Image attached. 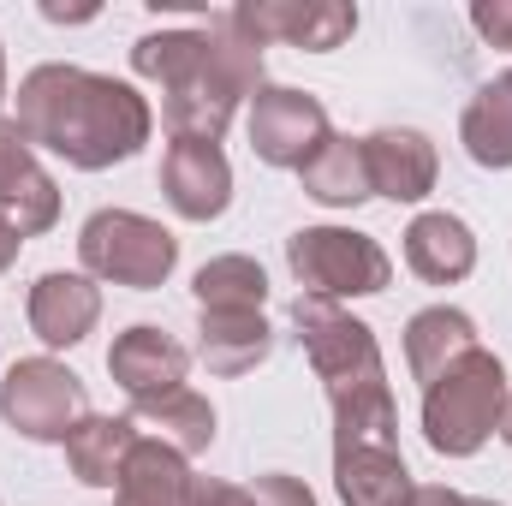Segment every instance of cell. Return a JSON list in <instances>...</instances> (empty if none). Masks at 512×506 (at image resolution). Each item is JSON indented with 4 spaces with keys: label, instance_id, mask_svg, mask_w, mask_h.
Here are the masks:
<instances>
[{
    "label": "cell",
    "instance_id": "6da1fadb",
    "mask_svg": "<svg viewBox=\"0 0 512 506\" xmlns=\"http://www.w3.org/2000/svg\"><path fill=\"white\" fill-rule=\"evenodd\" d=\"M131 72L161 84V126L173 143H221L239 102L262 90V42L233 24V12H221L203 30L137 36Z\"/></svg>",
    "mask_w": 512,
    "mask_h": 506
},
{
    "label": "cell",
    "instance_id": "7a4b0ae2",
    "mask_svg": "<svg viewBox=\"0 0 512 506\" xmlns=\"http://www.w3.org/2000/svg\"><path fill=\"white\" fill-rule=\"evenodd\" d=\"M12 120L30 137V149H48L78 173H108L155 137L149 96H137L126 78L84 72V66H66V60H48V66L24 72Z\"/></svg>",
    "mask_w": 512,
    "mask_h": 506
},
{
    "label": "cell",
    "instance_id": "3957f363",
    "mask_svg": "<svg viewBox=\"0 0 512 506\" xmlns=\"http://www.w3.org/2000/svg\"><path fill=\"white\" fill-rule=\"evenodd\" d=\"M292 328L304 340V358L328 393L334 411V453L346 447H399V405L387 387V364L376 328L352 316L334 298H292Z\"/></svg>",
    "mask_w": 512,
    "mask_h": 506
},
{
    "label": "cell",
    "instance_id": "277c9868",
    "mask_svg": "<svg viewBox=\"0 0 512 506\" xmlns=\"http://www.w3.org/2000/svg\"><path fill=\"white\" fill-rule=\"evenodd\" d=\"M507 387H512L507 364L489 346H477L459 364H447L441 376L423 387V441H429V453H441V459L483 453L489 435L501 429Z\"/></svg>",
    "mask_w": 512,
    "mask_h": 506
},
{
    "label": "cell",
    "instance_id": "5b68a950",
    "mask_svg": "<svg viewBox=\"0 0 512 506\" xmlns=\"http://www.w3.org/2000/svg\"><path fill=\"white\" fill-rule=\"evenodd\" d=\"M78 262L96 286L155 292L179 268V239L137 209H96L78 233Z\"/></svg>",
    "mask_w": 512,
    "mask_h": 506
},
{
    "label": "cell",
    "instance_id": "8992f818",
    "mask_svg": "<svg viewBox=\"0 0 512 506\" xmlns=\"http://www.w3.org/2000/svg\"><path fill=\"white\" fill-rule=\"evenodd\" d=\"M292 280L304 286V298H376L393 280V256L358 233V227H298L286 239Z\"/></svg>",
    "mask_w": 512,
    "mask_h": 506
},
{
    "label": "cell",
    "instance_id": "52a82bcc",
    "mask_svg": "<svg viewBox=\"0 0 512 506\" xmlns=\"http://www.w3.org/2000/svg\"><path fill=\"white\" fill-rule=\"evenodd\" d=\"M0 417L24 441L66 447V435L90 417V387L60 358H18L0 381Z\"/></svg>",
    "mask_w": 512,
    "mask_h": 506
},
{
    "label": "cell",
    "instance_id": "ba28073f",
    "mask_svg": "<svg viewBox=\"0 0 512 506\" xmlns=\"http://www.w3.org/2000/svg\"><path fill=\"white\" fill-rule=\"evenodd\" d=\"M328 137H334V126H328L322 96L292 90V84H262V90L251 96V149H256V161L286 167V173H304V161H310Z\"/></svg>",
    "mask_w": 512,
    "mask_h": 506
},
{
    "label": "cell",
    "instance_id": "9c48e42d",
    "mask_svg": "<svg viewBox=\"0 0 512 506\" xmlns=\"http://www.w3.org/2000/svg\"><path fill=\"white\" fill-rule=\"evenodd\" d=\"M233 24L262 48L286 42L304 54H334L352 42L358 6H346V0H245V6H233Z\"/></svg>",
    "mask_w": 512,
    "mask_h": 506
},
{
    "label": "cell",
    "instance_id": "30bf717a",
    "mask_svg": "<svg viewBox=\"0 0 512 506\" xmlns=\"http://www.w3.org/2000/svg\"><path fill=\"white\" fill-rule=\"evenodd\" d=\"M108 376L120 381V393H126L131 405H155V399H167V393L185 387V376H191V352H185L167 328L131 322L126 334L108 346Z\"/></svg>",
    "mask_w": 512,
    "mask_h": 506
},
{
    "label": "cell",
    "instance_id": "8fae6325",
    "mask_svg": "<svg viewBox=\"0 0 512 506\" xmlns=\"http://www.w3.org/2000/svg\"><path fill=\"white\" fill-rule=\"evenodd\" d=\"M0 221H12L24 239H42L60 221V185L36 161L18 120H0Z\"/></svg>",
    "mask_w": 512,
    "mask_h": 506
},
{
    "label": "cell",
    "instance_id": "7c38bea8",
    "mask_svg": "<svg viewBox=\"0 0 512 506\" xmlns=\"http://www.w3.org/2000/svg\"><path fill=\"white\" fill-rule=\"evenodd\" d=\"M161 191L179 221H221L233 203V161L221 143H167L161 155Z\"/></svg>",
    "mask_w": 512,
    "mask_h": 506
},
{
    "label": "cell",
    "instance_id": "4fadbf2b",
    "mask_svg": "<svg viewBox=\"0 0 512 506\" xmlns=\"http://www.w3.org/2000/svg\"><path fill=\"white\" fill-rule=\"evenodd\" d=\"M30 334L54 352H72L96 334L102 322V286L90 274H66V268H48L36 286H30Z\"/></svg>",
    "mask_w": 512,
    "mask_h": 506
},
{
    "label": "cell",
    "instance_id": "5bb4252c",
    "mask_svg": "<svg viewBox=\"0 0 512 506\" xmlns=\"http://www.w3.org/2000/svg\"><path fill=\"white\" fill-rule=\"evenodd\" d=\"M364 155H370V185L387 203H423L441 179V155L435 143L417 126H382L364 137Z\"/></svg>",
    "mask_w": 512,
    "mask_h": 506
},
{
    "label": "cell",
    "instance_id": "9a60e30c",
    "mask_svg": "<svg viewBox=\"0 0 512 506\" xmlns=\"http://www.w3.org/2000/svg\"><path fill=\"white\" fill-rule=\"evenodd\" d=\"M405 268L429 286H459L477 268V233L447 209H423L405 227Z\"/></svg>",
    "mask_w": 512,
    "mask_h": 506
},
{
    "label": "cell",
    "instance_id": "2e32d148",
    "mask_svg": "<svg viewBox=\"0 0 512 506\" xmlns=\"http://www.w3.org/2000/svg\"><path fill=\"white\" fill-rule=\"evenodd\" d=\"M268 352L274 328L262 310H197V358L209 376H251L256 364H268Z\"/></svg>",
    "mask_w": 512,
    "mask_h": 506
},
{
    "label": "cell",
    "instance_id": "e0dca14e",
    "mask_svg": "<svg viewBox=\"0 0 512 506\" xmlns=\"http://www.w3.org/2000/svg\"><path fill=\"white\" fill-rule=\"evenodd\" d=\"M137 441H143V429H137L131 417H102V411H90V417L66 435V471H72L84 489H120Z\"/></svg>",
    "mask_w": 512,
    "mask_h": 506
},
{
    "label": "cell",
    "instance_id": "ac0fdd59",
    "mask_svg": "<svg viewBox=\"0 0 512 506\" xmlns=\"http://www.w3.org/2000/svg\"><path fill=\"white\" fill-rule=\"evenodd\" d=\"M477 346H483L477 322L465 310H453V304H429V310H417L405 322V364H411V381H423V387L447 364H459L465 352H477Z\"/></svg>",
    "mask_w": 512,
    "mask_h": 506
},
{
    "label": "cell",
    "instance_id": "d6986e66",
    "mask_svg": "<svg viewBox=\"0 0 512 506\" xmlns=\"http://www.w3.org/2000/svg\"><path fill=\"white\" fill-rule=\"evenodd\" d=\"M298 185H304V197H316L322 209H358V203H370L376 185H370L364 137H340V131H334V137L304 161Z\"/></svg>",
    "mask_w": 512,
    "mask_h": 506
},
{
    "label": "cell",
    "instance_id": "ffe728a7",
    "mask_svg": "<svg viewBox=\"0 0 512 506\" xmlns=\"http://www.w3.org/2000/svg\"><path fill=\"white\" fill-rule=\"evenodd\" d=\"M459 143L477 167L489 173H507L512 167V66L495 72L459 114Z\"/></svg>",
    "mask_w": 512,
    "mask_h": 506
},
{
    "label": "cell",
    "instance_id": "44dd1931",
    "mask_svg": "<svg viewBox=\"0 0 512 506\" xmlns=\"http://www.w3.org/2000/svg\"><path fill=\"white\" fill-rule=\"evenodd\" d=\"M334 489L346 506H399L411 495V471L399 447H346L334 453Z\"/></svg>",
    "mask_w": 512,
    "mask_h": 506
},
{
    "label": "cell",
    "instance_id": "7402d4cb",
    "mask_svg": "<svg viewBox=\"0 0 512 506\" xmlns=\"http://www.w3.org/2000/svg\"><path fill=\"white\" fill-rule=\"evenodd\" d=\"M114 506H191V465H185V453H173L155 435H143L126 465V477H120V489H114Z\"/></svg>",
    "mask_w": 512,
    "mask_h": 506
},
{
    "label": "cell",
    "instance_id": "603a6c76",
    "mask_svg": "<svg viewBox=\"0 0 512 506\" xmlns=\"http://www.w3.org/2000/svg\"><path fill=\"white\" fill-rule=\"evenodd\" d=\"M131 423H143L161 447H173L185 459H197V453L215 447V405L197 387H179V393H167L155 405H131Z\"/></svg>",
    "mask_w": 512,
    "mask_h": 506
},
{
    "label": "cell",
    "instance_id": "cb8c5ba5",
    "mask_svg": "<svg viewBox=\"0 0 512 506\" xmlns=\"http://www.w3.org/2000/svg\"><path fill=\"white\" fill-rule=\"evenodd\" d=\"M197 310H262L268 304V274L256 256H209L191 280Z\"/></svg>",
    "mask_w": 512,
    "mask_h": 506
},
{
    "label": "cell",
    "instance_id": "d4e9b609",
    "mask_svg": "<svg viewBox=\"0 0 512 506\" xmlns=\"http://www.w3.org/2000/svg\"><path fill=\"white\" fill-rule=\"evenodd\" d=\"M251 506H316V495L292 471H268V477L251 483Z\"/></svg>",
    "mask_w": 512,
    "mask_h": 506
},
{
    "label": "cell",
    "instance_id": "484cf974",
    "mask_svg": "<svg viewBox=\"0 0 512 506\" xmlns=\"http://www.w3.org/2000/svg\"><path fill=\"white\" fill-rule=\"evenodd\" d=\"M471 30H477L489 48H507L512 54V0H477V6H471Z\"/></svg>",
    "mask_w": 512,
    "mask_h": 506
},
{
    "label": "cell",
    "instance_id": "4316f807",
    "mask_svg": "<svg viewBox=\"0 0 512 506\" xmlns=\"http://www.w3.org/2000/svg\"><path fill=\"white\" fill-rule=\"evenodd\" d=\"M191 506H251V489L221 477H191Z\"/></svg>",
    "mask_w": 512,
    "mask_h": 506
},
{
    "label": "cell",
    "instance_id": "83f0119b",
    "mask_svg": "<svg viewBox=\"0 0 512 506\" xmlns=\"http://www.w3.org/2000/svg\"><path fill=\"white\" fill-rule=\"evenodd\" d=\"M399 506H471L459 489H447V483H411V495Z\"/></svg>",
    "mask_w": 512,
    "mask_h": 506
},
{
    "label": "cell",
    "instance_id": "f1b7e54d",
    "mask_svg": "<svg viewBox=\"0 0 512 506\" xmlns=\"http://www.w3.org/2000/svg\"><path fill=\"white\" fill-rule=\"evenodd\" d=\"M18 251H24V233H18L12 221H0V274H6L12 262H18Z\"/></svg>",
    "mask_w": 512,
    "mask_h": 506
},
{
    "label": "cell",
    "instance_id": "f546056e",
    "mask_svg": "<svg viewBox=\"0 0 512 506\" xmlns=\"http://www.w3.org/2000/svg\"><path fill=\"white\" fill-rule=\"evenodd\" d=\"M501 441L512 447V387H507V411H501Z\"/></svg>",
    "mask_w": 512,
    "mask_h": 506
},
{
    "label": "cell",
    "instance_id": "4dcf8cb0",
    "mask_svg": "<svg viewBox=\"0 0 512 506\" xmlns=\"http://www.w3.org/2000/svg\"><path fill=\"white\" fill-rule=\"evenodd\" d=\"M0 108H6V48H0Z\"/></svg>",
    "mask_w": 512,
    "mask_h": 506
},
{
    "label": "cell",
    "instance_id": "1f68e13d",
    "mask_svg": "<svg viewBox=\"0 0 512 506\" xmlns=\"http://www.w3.org/2000/svg\"><path fill=\"white\" fill-rule=\"evenodd\" d=\"M471 506H501V501H471Z\"/></svg>",
    "mask_w": 512,
    "mask_h": 506
}]
</instances>
